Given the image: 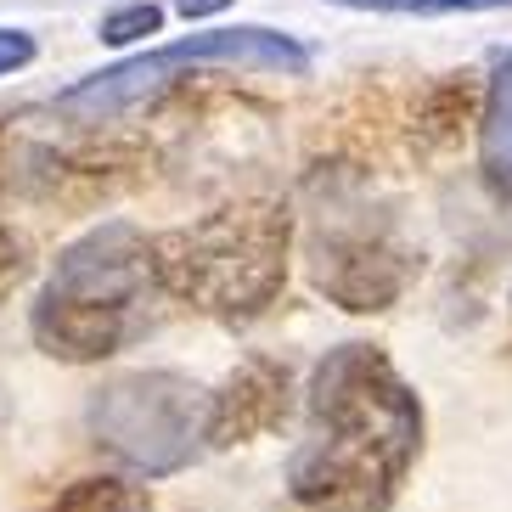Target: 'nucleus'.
<instances>
[{"label":"nucleus","instance_id":"nucleus-8","mask_svg":"<svg viewBox=\"0 0 512 512\" xmlns=\"http://www.w3.org/2000/svg\"><path fill=\"white\" fill-rule=\"evenodd\" d=\"M479 164H484V181L512 203V51L496 62V74H490V85H484Z\"/></svg>","mask_w":512,"mask_h":512},{"label":"nucleus","instance_id":"nucleus-15","mask_svg":"<svg viewBox=\"0 0 512 512\" xmlns=\"http://www.w3.org/2000/svg\"><path fill=\"white\" fill-rule=\"evenodd\" d=\"M332 6H349V12H411L417 0H332Z\"/></svg>","mask_w":512,"mask_h":512},{"label":"nucleus","instance_id":"nucleus-1","mask_svg":"<svg viewBox=\"0 0 512 512\" xmlns=\"http://www.w3.org/2000/svg\"><path fill=\"white\" fill-rule=\"evenodd\" d=\"M422 456V400L377 344L327 349L304 389L287 490L304 512H383Z\"/></svg>","mask_w":512,"mask_h":512},{"label":"nucleus","instance_id":"nucleus-10","mask_svg":"<svg viewBox=\"0 0 512 512\" xmlns=\"http://www.w3.org/2000/svg\"><path fill=\"white\" fill-rule=\"evenodd\" d=\"M164 29V6H152V0H130V6H113L102 17V40L107 46H130V40H147V34Z\"/></svg>","mask_w":512,"mask_h":512},{"label":"nucleus","instance_id":"nucleus-14","mask_svg":"<svg viewBox=\"0 0 512 512\" xmlns=\"http://www.w3.org/2000/svg\"><path fill=\"white\" fill-rule=\"evenodd\" d=\"M231 0H175V12L186 17V23H203V17H214V12H226Z\"/></svg>","mask_w":512,"mask_h":512},{"label":"nucleus","instance_id":"nucleus-2","mask_svg":"<svg viewBox=\"0 0 512 512\" xmlns=\"http://www.w3.org/2000/svg\"><path fill=\"white\" fill-rule=\"evenodd\" d=\"M164 321L152 248L130 220H107L68 242L29 304V338L51 361L91 366L130 349Z\"/></svg>","mask_w":512,"mask_h":512},{"label":"nucleus","instance_id":"nucleus-13","mask_svg":"<svg viewBox=\"0 0 512 512\" xmlns=\"http://www.w3.org/2000/svg\"><path fill=\"white\" fill-rule=\"evenodd\" d=\"M501 6H512V0H417L411 12L439 17V12H501Z\"/></svg>","mask_w":512,"mask_h":512},{"label":"nucleus","instance_id":"nucleus-12","mask_svg":"<svg viewBox=\"0 0 512 512\" xmlns=\"http://www.w3.org/2000/svg\"><path fill=\"white\" fill-rule=\"evenodd\" d=\"M29 62H34V34L0 29V74H12V68H29Z\"/></svg>","mask_w":512,"mask_h":512},{"label":"nucleus","instance_id":"nucleus-9","mask_svg":"<svg viewBox=\"0 0 512 512\" xmlns=\"http://www.w3.org/2000/svg\"><path fill=\"white\" fill-rule=\"evenodd\" d=\"M51 512H152V496L130 479H74Z\"/></svg>","mask_w":512,"mask_h":512},{"label":"nucleus","instance_id":"nucleus-11","mask_svg":"<svg viewBox=\"0 0 512 512\" xmlns=\"http://www.w3.org/2000/svg\"><path fill=\"white\" fill-rule=\"evenodd\" d=\"M23 271H29V248H23V237H17L12 226H0V293H6Z\"/></svg>","mask_w":512,"mask_h":512},{"label":"nucleus","instance_id":"nucleus-4","mask_svg":"<svg viewBox=\"0 0 512 512\" xmlns=\"http://www.w3.org/2000/svg\"><path fill=\"white\" fill-rule=\"evenodd\" d=\"M304 259H310V282L355 316L389 310L422 271V248L406 237L400 214L355 181H338L316 197Z\"/></svg>","mask_w":512,"mask_h":512},{"label":"nucleus","instance_id":"nucleus-5","mask_svg":"<svg viewBox=\"0 0 512 512\" xmlns=\"http://www.w3.org/2000/svg\"><path fill=\"white\" fill-rule=\"evenodd\" d=\"M197 68H237V74H287L299 79L310 68V51L293 34H276L265 23H237V29H203L186 34L175 46L141 51L130 62H113L102 74H85L79 85L57 96V113L74 124H107L130 113V107L152 102L158 91H169L175 79L197 74Z\"/></svg>","mask_w":512,"mask_h":512},{"label":"nucleus","instance_id":"nucleus-3","mask_svg":"<svg viewBox=\"0 0 512 512\" xmlns=\"http://www.w3.org/2000/svg\"><path fill=\"white\" fill-rule=\"evenodd\" d=\"M287 242H293V220L282 203L242 197L192 226L152 237L147 248L164 299H181L226 327H248L282 299Z\"/></svg>","mask_w":512,"mask_h":512},{"label":"nucleus","instance_id":"nucleus-7","mask_svg":"<svg viewBox=\"0 0 512 512\" xmlns=\"http://www.w3.org/2000/svg\"><path fill=\"white\" fill-rule=\"evenodd\" d=\"M293 411V383L287 366L271 355H248L214 394H203V445H248L259 434H276Z\"/></svg>","mask_w":512,"mask_h":512},{"label":"nucleus","instance_id":"nucleus-6","mask_svg":"<svg viewBox=\"0 0 512 512\" xmlns=\"http://www.w3.org/2000/svg\"><path fill=\"white\" fill-rule=\"evenodd\" d=\"M85 428L113 462L141 479H169L203 445V389L181 372L107 377L85 406Z\"/></svg>","mask_w":512,"mask_h":512}]
</instances>
